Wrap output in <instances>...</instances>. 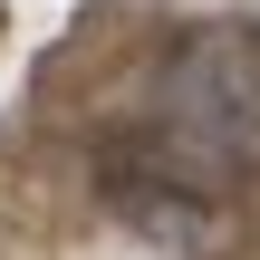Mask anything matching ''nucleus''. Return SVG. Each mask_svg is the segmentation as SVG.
I'll return each mask as SVG.
<instances>
[{
  "instance_id": "obj_1",
  "label": "nucleus",
  "mask_w": 260,
  "mask_h": 260,
  "mask_svg": "<svg viewBox=\"0 0 260 260\" xmlns=\"http://www.w3.org/2000/svg\"><path fill=\"white\" fill-rule=\"evenodd\" d=\"M174 116L212 145H260V58L241 39H203L174 68Z\"/></svg>"
}]
</instances>
